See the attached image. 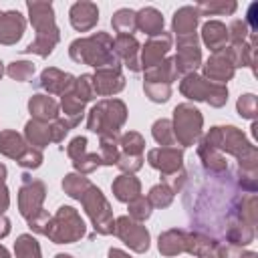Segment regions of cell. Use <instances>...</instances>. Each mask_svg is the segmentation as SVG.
<instances>
[{
	"label": "cell",
	"instance_id": "46",
	"mask_svg": "<svg viewBox=\"0 0 258 258\" xmlns=\"http://www.w3.org/2000/svg\"><path fill=\"white\" fill-rule=\"evenodd\" d=\"M250 34V28H248V22L246 20H234L228 28V40L232 44H242L246 42V36Z\"/></svg>",
	"mask_w": 258,
	"mask_h": 258
},
{
	"label": "cell",
	"instance_id": "44",
	"mask_svg": "<svg viewBox=\"0 0 258 258\" xmlns=\"http://www.w3.org/2000/svg\"><path fill=\"white\" fill-rule=\"evenodd\" d=\"M16 163H18L20 167H24V169H36V167L42 165V151L28 145L26 151L16 159Z\"/></svg>",
	"mask_w": 258,
	"mask_h": 258
},
{
	"label": "cell",
	"instance_id": "11",
	"mask_svg": "<svg viewBox=\"0 0 258 258\" xmlns=\"http://www.w3.org/2000/svg\"><path fill=\"white\" fill-rule=\"evenodd\" d=\"M234 71H236V64H234V58H232L230 48H224L220 52H214L208 58V62L204 64V73L210 79V83H218V85L228 83L234 77Z\"/></svg>",
	"mask_w": 258,
	"mask_h": 258
},
{
	"label": "cell",
	"instance_id": "41",
	"mask_svg": "<svg viewBox=\"0 0 258 258\" xmlns=\"http://www.w3.org/2000/svg\"><path fill=\"white\" fill-rule=\"evenodd\" d=\"M151 210H153V208H151L149 200L143 198V196H139V198H135V200L129 202V218H133L135 222L147 220V218L151 216Z\"/></svg>",
	"mask_w": 258,
	"mask_h": 258
},
{
	"label": "cell",
	"instance_id": "56",
	"mask_svg": "<svg viewBox=\"0 0 258 258\" xmlns=\"http://www.w3.org/2000/svg\"><path fill=\"white\" fill-rule=\"evenodd\" d=\"M107 258H131L127 252H123V250H119V248H111L109 250V254H107Z\"/></svg>",
	"mask_w": 258,
	"mask_h": 258
},
{
	"label": "cell",
	"instance_id": "59",
	"mask_svg": "<svg viewBox=\"0 0 258 258\" xmlns=\"http://www.w3.org/2000/svg\"><path fill=\"white\" fill-rule=\"evenodd\" d=\"M54 258H73V256H71V254H56Z\"/></svg>",
	"mask_w": 258,
	"mask_h": 258
},
{
	"label": "cell",
	"instance_id": "33",
	"mask_svg": "<svg viewBox=\"0 0 258 258\" xmlns=\"http://www.w3.org/2000/svg\"><path fill=\"white\" fill-rule=\"evenodd\" d=\"M93 183L83 175V173H69V175H64V179H62V189H64V194H69L71 198H75V200H81L85 194H87V189L91 187Z\"/></svg>",
	"mask_w": 258,
	"mask_h": 258
},
{
	"label": "cell",
	"instance_id": "57",
	"mask_svg": "<svg viewBox=\"0 0 258 258\" xmlns=\"http://www.w3.org/2000/svg\"><path fill=\"white\" fill-rule=\"evenodd\" d=\"M4 179H6V167L0 163V185L4 183Z\"/></svg>",
	"mask_w": 258,
	"mask_h": 258
},
{
	"label": "cell",
	"instance_id": "37",
	"mask_svg": "<svg viewBox=\"0 0 258 258\" xmlns=\"http://www.w3.org/2000/svg\"><path fill=\"white\" fill-rule=\"evenodd\" d=\"M173 196H175V194H173L165 183H157V185H153V187L149 189L147 200H149L151 208H167V206L173 202Z\"/></svg>",
	"mask_w": 258,
	"mask_h": 258
},
{
	"label": "cell",
	"instance_id": "54",
	"mask_svg": "<svg viewBox=\"0 0 258 258\" xmlns=\"http://www.w3.org/2000/svg\"><path fill=\"white\" fill-rule=\"evenodd\" d=\"M8 206H10V196H8L6 185L2 183V185H0V214H4V212L8 210Z\"/></svg>",
	"mask_w": 258,
	"mask_h": 258
},
{
	"label": "cell",
	"instance_id": "16",
	"mask_svg": "<svg viewBox=\"0 0 258 258\" xmlns=\"http://www.w3.org/2000/svg\"><path fill=\"white\" fill-rule=\"evenodd\" d=\"M185 252H189L198 258H222L224 246L218 240H212L210 236H206L202 232H194V234H187Z\"/></svg>",
	"mask_w": 258,
	"mask_h": 258
},
{
	"label": "cell",
	"instance_id": "39",
	"mask_svg": "<svg viewBox=\"0 0 258 258\" xmlns=\"http://www.w3.org/2000/svg\"><path fill=\"white\" fill-rule=\"evenodd\" d=\"M6 73H8V77H12L14 81L24 83V81H30V79H32V75H34V64H32L30 60H14V62L8 64Z\"/></svg>",
	"mask_w": 258,
	"mask_h": 258
},
{
	"label": "cell",
	"instance_id": "4",
	"mask_svg": "<svg viewBox=\"0 0 258 258\" xmlns=\"http://www.w3.org/2000/svg\"><path fill=\"white\" fill-rule=\"evenodd\" d=\"M44 236L54 244H73L85 236V222L75 208L60 206L58 212L48 220Z\"/></svg>",
	"mask_w": 258,
	"mask_h": 258
},
{
	"label": "cell",
	"instance_id": "8",
	"mask_svg": "<svg viewBox=\"0 0 258 258\" xmlns=\"http://www.w3.org/2000/svg\"><path fill=\"white\" fill-rule=\"evenodd\" d=\"M204 141L208 145H212L218 151H228L232 155H236L238 159L242 155H246L254 145H250L244 137V133L234 127V125H226V127H212L208 131V135L204 137Z\"/></svg>",
	"mask_w": 258,
	"mask_h": 258
},
{
	"label": "cell",
	"instance_id": "55",
	"mask_svg": "<svg viewBox=\"0 0 258 258\" xmlns=\"http://www.w3.org/2000/svg\"><path fill=\"white\" fill-rule=\"evenodd\" d=\"M8 234H10V220L4 214H0V238H6Z\"/></svg>",
	"mask_w": 258,
	"mask_h": 258
},
{
	"label": "cell",
	"instance_id": "45",
	"mask_svg": "<svg viewBox=\"0 0 258 258\" xmlns=\"http://www.w3.org/2000/svg\"><path fill=\"white\" fill-rule=\"evenodd\" d=\"M73 165H75V169L81 171V173H91V171H95L99 165H103V161H101L99 153H85V155H81L79 159H75Z\"/></svg>",
	"mask_w": 258,
	"mask_h": 258
},
{
	"label": "cell",
	"instance_id": "13",
	"mask_svg": "<svg viewBox=\"0 0 258 258\" xmlns=\"http://www.w3.org/2000/svg\"><path fill=\"white\" fill-rule=\"evenodd\" d=\"M125 87V77L121 75L119 64H109V67H101L97 69V73L93 75V89L95 95L107 97V95H115Z\"/></svg>",
	"mask_w": 258,
	"mask_h": 258
},
{
	"label": "cell",
	"instance_id": "47",
	"mask_svg": "<svg viewBox=\"0 0 258 258\" xmlns=\"http://www.w3.org/2000/svg\"><path fill=\"white\" fill-rule=\"evenodd\" d=\"M115 165H119V169H121L123 173H133V171L141 169V165H143V155H127V153H121Z\"/></svg>",
	"mask_w": 258,
	"mask_h": 258
},
{
	"label": "cell",
	"instance_id": "5",
	"mask_svg": "<svg viewBox=\"0 0 258 258\" xmlns=\"http://www.w3.org/2000/svg\"><path fill=\"white\" fill-rule=\"evenodd\" d=\"M179 91L187 99L208 101L212 107H222L228 101V89H226V85L210 83V81H206L204 77H200L196 73L183 77V81L179 83Z\"/></svg>",
	"mask_w": 258,
	"mask_h": 258
},
{
	"label": "cell",
	"instance_id": "9",
	"mask_svg": "<svg viewBox=\"0 0 258 258\" xmlns=\"http://www.w3.org/2000/svg\"><path fill=\"white\" fill-rule=\"evenodd\" d=\"M44 198H46V185L40 179H32L28 173H24L22 187L18 191V208H20V214L26 218V222L42 210Z\"/></svg>",
	"mask_w": 258,
	"mask_h": 258
},
{
	"label": "cell",
	"instance_id": "36",
	"mask_svg": "<svg viewBox=\"0 0 258 258\" xmlns=\"http://www.w3.org/2000/svg\"><path fill=\"white\" fill-rule=\"evenodd\" d=\"M14 252H16V258H42L40 256V246L30 234L18 236V240L14 244Z\"/></svg>",
	"mask_w": 258,
	"mask_h": 258
},
{
	"label": "cell",
	"instance_id": "15",
	"mask_svg": "<svg viewBox=\"0 0 258 258\" xmlns=\"http://www.w3.org/2000/svg\"><path fill=\"white\" fill-rule=\"evenodd\" d=\"M147 161H149L151 167L159 169L161 175H167V173H173V171L181 169L183 151L177 149L175 145H171V147H157V149H151L147 153Z\"/></svg>",
	"mask_w": 258,
	"mask_h": 258
},
{
	"label": "cell",
	"instance_id": "18",
	"mask_svg": "<svg viewBox=\"0 0 258 258\" xmlns=\"http://www.w3.org/2000/svg\"><path fill=\"white\" fill-rule=\"evenodd\" d=\"M40 87L46 89L48 93H54V95H67L75 87V77L50 67V69H44L40 73Z\"/></svg>",
	"mask_w": 258,
	"mask_h": 258
},
{
	"label": "cell",
	"instance_id": "2",
	"mask_svg": "<svg viewBox=\"0 0 258 258\" xmlns=\"http://www.w3.org/2000/svg\"><path fill=\"white\" fill-rule=\"evenodd\" d=\"M69 54L75 62H83L95 69L119 64L113 54V38L107 32H95L87 38H77L71 42Z\"/></svg>",
	"mask_w": 258,
	"mask_h": 258
},
{
	"label": "cell",
	"instance_id": "35",
	"mask_svg": "<svg viewBox=\"0 0 258 258\" xmlns=\"http://www.w3.org/2000/svg\"><path fill=\"white\" fill-rule=\"evenodd\" d=\"M151 133H153V139L161 147L175 145V135H173V127H171V121L169 119H157L153 123V127H151Z\"/></svg>",
	"mask_w": 258,
	"mask_h": 258
},
{
	"label": "cell",
	"instance_id": "42",
	"mask_svg": "<svg viewBox=\"0 0 258 258\" xmlns=\"http://www.w3.org/2000/svg\"><path fill=\"white\" fill-rule=\"evenodd\" d=\"M198 14L212 16V14H232L236 10V2H202L196 6Z\"/></svg>",
	"mask_w": 258,
	"mask_h": 258
},
{
	"label": "cell",
	"instance_id": "20",
	"mask_svg": "<svg viewBox=\"0 0 258 258\" xmlns=\"http://www.w3.org/2000/svg\"><path fill=\"white\" fill-rule=\"evenodd\" d=\"M71 24L79 32L91 30L99 20V8L93 2H77L71 6Z\"/></svg>",
	"mask_w": 258,
	"mask_h": 258
},
{
	"label": "cell",
	"instance_id": "6",
	"mask_svg": "<svg viewBox=\"0 0 258 258\" xmlns=\"http://www.w3.org/2000/svg\"><path fill=\"white\" fill-rule=\"evenodd\" d=\"M202 123H204V117L202 113L189 105V103H181L173 109V135H175V143L187 147V145H194L202 133Z\"/></svg>",
	"mask_w": 258,
	"mask_h": 258
},
{
	"label": "cell",
	"instance_id": "48",
	"mask_svg": "<svg viewBox=\"0 0 258 258\" xmlns=\"http://www.w3.org/2000/svg\"><path fill=\"white\" fill-rule=\"evenodd\" d=\"M236 107H238V113H240L242 117H246V119H254V115H256V97H254L252 93H248V95H240Z\"/></svg>",
	"mask_w": 258,
	"mask_h": 258
},
{
	"label": "cell",
	"instance_id": "22",
	"mask_svg": "<svg viewBox=\"0 0 258 258\" xmlns=\"http://www.w3.org/2000/svg\"><path fill=\"white\" fill-rule=\"evenodd\" d=\"M171 60L177 75H191L202 62V54L198 44H177V54Z\"/></svg>",
	"mask_w": 258,
	"mask_h": 258
},
{
	"label": "cell",
	"instance_id": "31",
	"mask_svg": "<svg viewBox=\"0 0 258 258\" xmlns=\"http://www.w3.org/2000/svg\"><path fill=\"white\" fill-rule=\"evenodd\" d=\"M60 105H62V111H64V119L71 123V127H77L81 123V119H83L85 103L71 91V93L62 95V103Z\"/></svg>",
	"mask_w": 258,
	"mask_h": 258
},
{
	"label": "cell",
	"instance_id": "38",
	"mask_svg": "<svg viewBox=\"0 0 258 258\" xmlns=\"http://www.w3.org/2000/svg\"><path fill=\"white\" fill-rule=\"evenodd\" d=\"M119 145L123 147V153H127V155H141L143 147H145V139L141 137V133L129 131L119 139Z\"/></svg>",
	"mask_w": 258,
	"mask_h": 258
},
{
	"label": "cell",
	"instance_id": "32",
	"mask_svg": "<svg viewBox=\"0 0 258 258\" xmlns=\"http://www.w3.org/2000/svg\"><path fill=\"white\" fill-rule=\"evenodd\" d=\"M111 24H113V28H115L117 34H131L133 36V32L137 30V16H135L133 10L121 8V10H117L113 14Z\"/></svg>",
	"mask_w": 258,
	"mask_h": 258
},
{
	"label": "cell",
	"instance_id": "27",
	"mask_svg": "<svg viewBox=\"0 0 258 258\" xmlns=\"http://www.w3.org/2000/svg\"><path fill=\"white\" fill-rule=\"evenodd\" d=\"M198 155H200L204 167H206L210 173H224V171H228V163H226V157L222 155V151L214 149V147L208 145L206 141L200 143Z\"/></svg>",
	"mask_w": 258,
	"mask_h": 258
},
{
	"label": "cell",
	"instance_id": "52",
	"mask_svg": "<svg viewBox=\"0 0 258 258\" xmlns=\"http://www.w3.org/2000/svg\"><path fill=\"white\" fill-rule=\"evenodd\" d=\"M48 220H50L48 212L40 210L34 218H30V220H28V226H30V230H32V232H36V234H44V232H46V226H48Z\"/></svg>",
	"mask_w": 258,
	"mask_h": 258
},
{
	"label": "cell",
	"instance_id": "29",
	"mask_svg": "<svg viewBox=\"0 0 258 258\" xmlns=\"http://www.w3.org/2000/svg\"><path fill=\"white\" fill-rule=\"evenodd\" d=\"M26 141L22 135H18L16 131H2L0 133V153L12 159H18L24 151H26Z\"/></svg>",
	"mask_w": 258,
	"mask_h": 258
},
{
	"label": "cell",
	"instance_id": "28",
	"mask_svg": "<svg viewBox=\"0 0 258 258\" xmlns=\"http://www.w3.org/2000/svg\"><path fill=\"white\" fill-rule=\"evenodd\" d=\"M24 137L30 143V147L42 149L50 143V123H40L36 119H30L24 127Z\"/></svg>",
	"mask_w": 258,
	"mask_h": 258
},
{
	"label": "cell",
	"instance_id": "21",
	"mask_svg": "<svg viewBox=\"0 0 258 258\" xmlns=\"http://www.w3.org/2000/svg\"><path fill=\"white\" fill-rule=\"evenodd\" d=\"M28 111L32 119L40 123H52L54 119H58V103L48 95H32L28 101Z\"/></svg>",
	"mask_w": 258,
	"mask_h": 258
},
{
	"label": "cell",
	"instance_id": "3",
	"mask_svg": "<svg viewBox=\"0 0 258 258\" xmlns=\"http://www.w3.org/2000/svg\"><path fill=\"white\" fill-rule=\"evenodd\" d=\"M127 119L125 103L119 99H103L91 111L87 119V127L99 135H119L121 125Z\"/></svg>",
	"mask_w": 258,
	"mask_h": 258
},
{
	"label": "cell",
	"instance_id": "53",
	"mask_svg": "<svg viewBox=\"0 0 258 258\" xmlns=\"http://www.w3.org/2000/svg\"><path fill=\"white\" fill-rule=\"evenodd\" d=\"M222 258H256L254 252H242L238 246H224Z\"/></svg>",
	"mask_w": 258,
	"mask_h": 258
},
{
	"label": "cell",
	"instance_id": "14",
	"mask_svg": "<svg viewBox=\"0 0 258 258\" xmlns=\"http://www.w3.org/2000/svg\"><path fill=\"white\" fill-rule=\"evenodd\" d=\"M169 48H171V34L161 32L157 36H151L143 44V48H141V58H139L141 69L147 71V69L157 67L165 58V54L169 52Z\"/></svg>",
	"mask_w": 258,
	"mask_h": 258
},
{
	"label": "cell",
	"instance_id": "24",
	"mask_svg": "<svg viewBox=\"0 0 258 258\" xmlns=\"http://www.w3.org/2000/svg\"><path fill=\"white\" fill-rule=\"evenodd\" d=\"M111 189L119 202H127V204L141 196V183L133 173H121L119 177H115Z\"/></svg>",
	"mask_w": 258,
	"mask_h": 258
},
{
	"label": "cell",
	"instance_id": "60",
	"mask_svg": "<svg viewBox=\"0 0 258 258\" xmlns=\"http://www.w3.org/2000/svg\"><path fill=\"white\" fill-rule=\"evenodd\" d=\"M4 75V67H2V62H0V77Z\"/></svg>",
	"mask_w": 258,
	"mask_h": 258
},
{
	"label": "cell",
	"instance_id": "25",
	"mask_svg": "<svg viewBox=\"0 0 258 258\" xmlns=\"http://www.w3.org/2000/svg\"><path fill=\"white\" fill-rule=\"evenodd\" d=\"M135 16H137V28L141 32H145L149 38L163 32V16L153 6L141 8L139 12H135Z\"/></svg>",
	"mask_w": 258,
	"mask_h": 258
},
{
	"label": "cell",
	"instance_id": "26",
	"mask_svg": "<svg viewBox=\"0 0 258 258\" xmlns=\"http://www.w3.org/2000/svg\"><path fill=\"white\" fill-rule=\"evenodd\" d=\"M185 240H187V234L183 230H167L159 236V252L163 256H177L181 252H185Z\"/></svg>",
	"mask_w": 258,
	"mask_h": 258
},
{
	"label": "cell",
	"instance_id": "12",
	"mask_svg": "<svg viewBox=\"0 0 258 258\" xmlns=\"http://www.w3.org/2000/svg\"><path fill=\"white\" fill-rule=\"evenodd\" d=\"M198 8L183 6L173 14V32L177 36V44H198L196 26H198Z\"/></svg>",
	"mask_w": 258,
	"mask_h": 258
},
{
	"label": "cell",
	"instance_id": "51",
	"mask_svg": "<svg viewBox=\"0 0 258 258\" xmlns=\"http://www.w3.org/2000/svg\"><path fill=\"white\" fill-rule=\"evenodd\" d=\"M87 153V137H75L71 143H69V147H67V155L75 161V159H79L81 155H85Z\"/></svg>",
	"mask_w": 258,
	"mask_h": 258
},
{
	"label": "cell",
	"instance_id": "23",
	"mask_svg": "<svg viewBox=\"0 0 258 258\" xmlns=\"http://www.w3.org/2000/svg\"><path fill=\"white\" fill-rule=\"evenodd\" d=\"M202 38L206 42V46L212 50V52H220L226 48V42H228V28L226 24H222L220 20H210L204 24L202 28Z\"/></svg>",
	"mask_w": 258,
	"mask_h": 258
},
{
	"label": "cell",
	"instance_id": "40",
	"mask_svg": "<svg viewBox=\"0 0 258 258\" xmlns=\"http://www.w3.org/2000/svg\"><path fill=\"white\" fill-rule=\"evenodd\" d=\"M73 93L83 101H91L95 99V89H93V75H81L79 79H75V87H73Z\"/></svg>",
	"mask_w": 258,
	"mask_h": 258
},
{
	"label": "cell",
	"instance_id": "30",
	"mask_svg": "<svg viewBox=\"0 0 258 258\" xmlns=\"http://www.w3.org/2000/svg\"><path fill=\"white\" fill-rule=\"evenodd\" d=\"M175 79H177V71H175L171 58H163L157 67L145 71V81L147 83H165V85H171Z\"/></svg>",
	"mask_w": 258,
	"mask_h": 258
},
{
	"label": "cell",
	"instance_id": "19",
	"mask_svg": "<svg viewBox=\"0 0 258 258\" xmlns=\"http://www.w3.org/2000/svg\"><path fill=\"white\" fill-rule=\"evenodd\" d=\"M113 54L121 56L131 71H141L139 42L135 40V36H131V34H117V38L113 40Z\"/></svg>",
	"mask_w": 258,
	"mask_h": 258
},
{
	"label": "cell",
	"instance_id": "58",
	"mask_svg": "<svg viewBox=\"0 0 258 258\" xmlns=\"http://www.w3.org/2000/svg\"><path fill=\"white\" fill-rule=\"evenodd\" d=\"M0 258H10V252L0 244Z\"/></svg>",
	"mask_w": 258,
	"mask_h": 258
},
{
	"label": "cell",
	"instance_id": "7",
	"mask_svg": "<svg viewBox=\"0 0 258 258\" xmlns=\"http://www.w3.org/2000/svg\"><path fill=\"white\" fill-rule=\"evenodd\" d=\"M81 204L85 208V212L89 214L91 222H93V228L97 234H113L115 230V220H113V212H111V206L107 202V198L103 196V191L95 185H91L87 189V194L81 198Z\"/></svg>",
	"mask_w": 258,
	"mask_h": 258
},
{
	"label": "cell",
	"instance_id": "50",
	"mask_svg": "<svg viewBox=\"0 0 258 258\" xmlns=\"http://www.w3.org/2000/svg\"><path fill=\"white\" fill-rule=\"evenodd\" d=\"M73 127H71V123L67 121V119H54L52 123H50V141H56V143H60L62 139H64V135L71 131Z\"/></svg>",
	"mask_w": 258,
	"mask_h": 258
},
{
	"label": "cell",
	"instance_id": "10",
	"mask_svg": "<svg viewBox=\"0 0 258 258\" xmlns=\"http://www.w3.org/2000/svg\"><path fill=\"white\" fill-rule=\"evenodd\" d=\"M113 234H115L117 238H121L123 244L129 246L133 252L143 254V252H147V248H149V232H147V228H145L141 222H135V220L129 218V216H121V218L115 220V230H113Z\"/></svg>",
	"mask_w": 258,
	"mask_h": 258
},
{
	"label": "cell",
	"instance_id": "49",
	"mask_svg": "<svg viewBox=\"0 0 258 258\" xmlns=\"http://www.w3.org/2000/svg\"><path fill=\"white\" fill-rule=\"evenodd\" d=\"M161 177H163L161 183H165L173 194H177V191L183 187V183H185V179H187V173H185L183 167H181V169H177V171H173V173H167V175H161Z\"/></svg>",
	"mask_w": 258,
	"mask_h": 258
},
{
	"label": "cell",
	"instance_id": "43",
	"mask_svg": "<svg viewBox=\"0 0 258 258\" xmlns=\"http://www.w3.org/2000/svg\"><path fill=\"white\" fill-rule=\"evenodd\" d=\"M143 89H145V95L153 103H165L171 97V85H165V83H147L145 81Z\"/></svg>",
	"mask_w": 258,
	"mask_h": 258
},
{
	"label": "cell",
	"instance_id": "34",
	"mask_svg": "<svg viewBox=\"0 0 258 258\" xmlns=\"http://www.w3.org/2000/svg\"><path fill=\"white\" fill-rule=\"evenodd\" d=\"M119 135H101V151L99 157L103 165H113L119 159Z\"/></svg>",
	"mask_w": 258,
	"mask_h": 258
},
{
	"label": "cell",
	"instance_id": "17",
	"mask_svg": "<svg viewBox=\"0 0 258 258\" xmlns=\"http://www.w3.org/2000/svg\"><path fill=\"white\" fill-rule=\"evenodd\" d=\"M24 18L16 10L0 12V42L2 44H16L24 34Z\"/></svg>",
	"mask_w": 258,
	"mask_h": 258
},
{
	"label": "cell",
	"instance_id": "1",
	"mask_svg": "<svg viewBox=\"0 0 258 258\" xmlns=\"http://www.w3.org/2000/svg\"><path fill=\"white\" fill-rule=\"evenodd\" d=\"M28 14H30V22L36 30V38L22 48L24 52H34L38 56H48L52 52V48L56 46L60 34L58 28L54 24V10L50 2H28Z\"/></svg>",
	"mask_w": 258,
	"mask_h": 258
}]
</instances>
